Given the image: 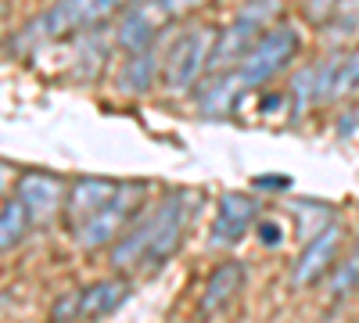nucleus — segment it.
<instances>
[{
  "mask_svg": "<svg viewBox=\"0 0 359 323\" xmlns=\"http://www.w3.org/2000/svg\"><path fill=\"white\" fill-rule=\"evenodd\" d=\"M180 233H184V201L180 194L158 201V209L140 219L130 233L115 241L111 248V266L118 270H133V266H162V262L176 252Z\"/></svg>",
  "mask_w": 359,
  "mask_h": 323,
  "instance_id": "f257e3e1",
  "label": "nucleus"
},
{
  "mask_svg": "<svg viewBox=\"0 0 359 323\" xmlns=\"http://www.w3.org/2000/svg\"><path fill=\"white\" fill-rule=\"evenodd\" d=\"M216 29L208 25H194L187 33H180L172 40V47L165 50L162 62V79L169 90H187V86L201 76V69L212 65V50H216Z\"/></svg>",
  "mask_w": 359,
  "mask_h": 323,
  "instance_id": "f03ea898",
  "label": "nucleus"
},
{
  "mask_svg": "<svg viewBox=\"0 0 359 323\" xmlns=\"http://www.w3.org/2000/svg\"><path fill=\"white\" fill-rule=\"evenodd\" d=\"M294 50H298L294 25H273V29H266V33L259 36V43L248 50V57L241 62V69H237V76H241V83H245V90H255V86L273 79L280 69H287Z\"/></svg>",
  "mask_w": 359,
  "mask_h": 323,
  "instance_id": "7ed1b4c3",
  "label": "nucleus"
},
{
  "mask_svg": "<svg viewBox=\"0 0 359 323\" xmlns=\"http://www.w3.org/2000/svg\"><path fill=\"white\" fill-rule=\"evenodd\" d=\"M140 198H144V187L140 184H123V187H118V194L104 205L97 216H90L86 223H79V230H76L79 248H101V245L115 241V233H123V226L137 212Z\"/></svg>",
  "mask_w": 359,
  "mask_h": 323,
  "instance_id": "20e7f679",
  "label": "nucleus"
},
{
  "mask_svg": "<svg viewBox=\"0 0 359 323\" xmlns=\"http://www.w3.org/2000/svg\"><path fill=\"white\" fill-rule=\"evenodd\" d=\"M111 11H115L111 0H90V4H83V0H69V4H54L50 11H43L25 33H29V40L65 36V33H72V29H86V25L104 22Z\"/></svg>",
  "mask_w": 359,
  "mask_h": 323,
  "instance_id": "39448f33",
  "label": "nucleus"
},
{
  "mask_svg": "<svg viewBox=\"0 0 359 323\" xmlns=\"http://www.w3.org/2000/svg\"><path fill=\"white\" fill-rule=\"evenodd\" d=\"M259 33H266V25L252 15V11H241L237 15L223 33L216 36V50H212V65L208 69H230V65H237L241 69V62L248 57V50L259 43Z\"/></svg>",
  "mask_w": 359,
  "mask_h": 323,
  "instance_id": "423d86ee",
  "label": "nucleus"
},
{
  "mask_svg": "<svg viewBox=\"0 0 359 323\" xmlns=\"http://www.w3.org/2000/svg\"><path fill=\"white\" fill-rule=\"evenodd\" d=\"M338 248H341V226H338V223H327V226L316 233V238H309V241H306L302 255L294 259L291 280H294L298 287L316 284L327 270H331V262H334Z\"/></svg>",
  "mask_w": 359,
  "mask_h": 323,
  "instance_id": "0eeeda50",
  "label": "nucleus"
},
{
  "mask_svg": "<svg viewBox=\"0 0 359 323\" xmlns=\"http://www.w3.org/2000/svg\"><path fill=\"white\" fill-rule=\"evenodd\" d=\"M259 216V201L252 194L230 191L216 205V219H212V241L216 245H237L248 233V226Z\"/></svg>",
  "mask_w": 359,
  "mask_h": 323,
  "instance_id": "6e6552de",
  "label": "nucleus"
},
{
  "mask_svg": "<svg viewBox=\"0 0 359 323\" xmlns=\"http://www.w3.org/2000/svg\"><path fill=\"white\" fill-rule=\"evenodd\" d=\"M176 8L172 4H147V8H126L118 18V43L133 54H144L151 47V40L158 36L162 18H172Z\"/></svg>",
  "mask_w": 359,
  "mask_h": 323,
  "instance_id": "1a4fd4ad",
  "label": "nucleus"
},
{
  "mask_svg": "<svg viewBox=\"0 0 359 323\" xmlns=\"http://www.w3.org/2000/svg\"><path fill=\"white\" fill-rule=\"evenodd\" d=\"M130 298V284L126 280H97L83 291H76V319H104L115 309H123Z\"/></svg>",
  "mask_w": 359,
  "mask_h": 323,
  "instance_id": "9d476101",
  "label": "nucleus"
},
{
  "mask_svg": "<svg viewBox=\"0 0 359 323\" xmlns=\"http://www.w3.org/2000/svg\"><path fill=\"white\" fill-rule=\"evenodd\" d=\"M22 209L29 212V219H47L50 212H57L62 205V184L47 172H29L18 180V198H15Z\"/></svg>",
  "mask_w": 359,
  "mask_h": 323,
  "instance_id": "9b49d317",
  "label": "nucleus"
},
{
  "mask_svg": "<svg viewBox=\"0 0 359 323\" xmlns=\"http://www.w3.org/2000/svg\"><path fill=\"white\" fill-rule=\"evenodd\" d=\"M338 62H341V57H327V62H320V65H306L302 72H294V79H291V101L298 108H309V104H320L323 97H331V83H334Z\"/></svg>",
  "mask_w": 359,
  "mask_h": 323,
  "instance_id": "f8f14e48",
  "label": "nucleus"
},
{
  "mask_svg": "<svg viewBox=\"0 0 359 323\" xmlns=\"http://www.w3.org/2000/svg\"><path fill=\"white\" fill-rule=\"evenodd\" d=\"M123 184H111V180H97V176H86V180H76L72 191H69V212L79 216L83 223L90 216H97L104 205L118 194Z\"/></svg>",
  "mask_w": 359,
  "mask_h": 323,
  "instance_id": "ddd939ff",
  "label": "nucleus"
},
{
  "mask_svg": "<svg viewBox=\"0 0 359 323\" xmlns=\"http://www.w3.org/2000/svg\"><path fill=\"white\" fill-rule=\"evenodd\" d=\"M241 284H245V266H241V262H237V259L219 262V266L212 270V277H208V284H205L201 309L205 312H216V309L230 305V298L241 291Z\"/></svg>",
  "mask_w": 359,
  "mask_h": 323,
  "instance_id": "4468645a",
  "label": "nucleus"
},
{
  "mask_svg": "<svg viewBox=\"0 0 359 323\" xmlns=\"http://www.w3.org/2000/svg\"><path fill=\"white\" fill-rule=\"evenodd\" d=\"M241 90H245V83H241V76H237V69L233 72H219L201 90V108L208 115H230L233 104H237V97H241Z\"/></svg>",
  "mask_w": 359,
  "mask_h": 323,
  "instance_id": "2eb2a0df",
  "label": "nucleus"
},
{
  "mask_svg": "<svg viewBox=\"0 0 359 323\" xmlns=\"http://www.w3.org/2000/svg\"><path fill=\"white\" fill-rule=\"evenodd\" d=\"M155 72H158V62H155L151 50L130 54V62L118 69V90L123 94H144L147 86L155 83Z\"/></svg>",
  "mask_w": 359,
  "mask_h": 323,
  "instance_id": "dca6fc26",
  "label": "nucleus"
},
{
  "mask_svg": "<svg viewBox=\"0 0 359 323\" xmlns=\"http://www.w3.org/2000/svg\"><path fill=\"white\" fill-rule=\"evenodd\" d=\"M29 226H33L29 212L22 209L18 201H8L4 209H0V255L11 252V248L25 238V233H29Z\"/></svg>",
  "mask_w": 359,
  "mask_h": 323,
  "instance_id": "f3484780",
  "label": "nucleus"
},
{
  "mask_svg": "<svg viewBox=\"0 0 359 323\" xmlns=\"http://www.w3.org/2000/svg\"><path fill=\"white\" fill-rule=\"evenodd\" d=\"M359 90V43L338 62V72H334V83H331V97H348Z\"/></svg>",
  "mask_w": 359,
  "mask_h": 323,
  "instance_id": "a211bd4d",
  "label": "nucleus"
},
{
  "mask_svg": "<svg viewBox=\"0 0 359 323\" xmlns=\"http://www.w3.org/2000/svg\"><path fill=\"white\" fill-rule=\"evenodd\" d=\"M255 233H259V241H262L266 248H277V245L284 241V223H280V219H273V216H259Z\"/></svg>",
  "mask_w": 359,
  "mask_h": 323,
  "instance_id": "6ab92c4d",
  "label": "nucleus"
},
{
  "mask_svg": "<svg viewBox=\"0 0 359 323\" xmlns=\"http://www.w3.org/2000/svg\"><path fill=\"white\" fill-rule=\"evenodd\" d=\"M355 277H359V259H348V266H341V270L334 273L331 291H334V295H345V291L355 284Z\"/></svg>",
  "mask_w": 359,
  "mask_h": 323,
  "instance_id": "aec40b11",
  "label": "nucleus"
},
{
  "mask_svg": "<svg viewBox=\"0 0 359 323\" xmlns=\"http://www.w3.org/2000/svg\"><path fill=\"white\" fill-rule=\"evenodd\" d=\"M255 187H262V191H277V187H287V180H284V176H277V172H269V176H259Z\"/></svg>",
  "mask_w": 359,
  "mask_h": 323,
  "instance_id": "412c9836",
  "label": "nucleus"
},
{
  "mask_svg": "<svg viewBox=\"0 0 359 323\" xmlns=\"http://www.w3.org/2000/svg\"><path fill=\"white\" fill-rule=\"evenodd\" d=\"M4 180H8V169H4V165H0V187H4Z\"/></svg>",
  "mask_w": 359,
  "mask_h": 323,
  "instance_id": "4be33fe9",
  "label": "nucleus"
}]
</instances>
